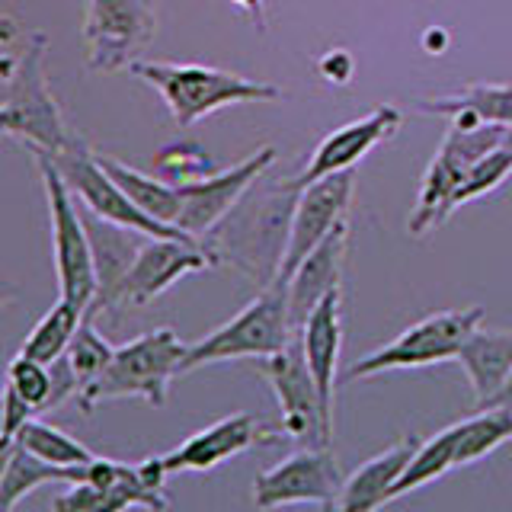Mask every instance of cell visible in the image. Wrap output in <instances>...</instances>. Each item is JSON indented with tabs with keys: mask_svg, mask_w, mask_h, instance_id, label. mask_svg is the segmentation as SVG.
Masks as SVG:
<instances>
[{
	"mask_svg": "<svg viewBox=\"0 0 512 512\" xmlns=\"http://www.w3.org/2000/svg\"><path fill=\"white\" fill-rule=\"evenodd\" d=\"M352 192H356V170H340L330 176H320L311 186H304L292 208V224H288V240L282 263L276 269V282L292 279V272L301 266L320 240H324L336 224L346 221Z\"/></svg>",
	"mask_w": 512,
	"mask_h": 512,
	"instance_id": "obj_15",
	"label": "cell"
},
{
	"mask_svg": "<svg viewBox=\"0 0 512 512\" xmlns=\"http://www.w3.org/2000/svg\"><path fill=\"white\" fill-rule=\"evenodd\" d=\"M292 317H288V285L272 279L263 285L244 311L224 320L218 330L186 346L180 372H196L202 365L234 362V359H269L292 343Z\"/></svg>",
	"mask_w": 512,
	"mask_h": 512,
	"instance_id": "obj_5",
	"label": "cell"
},
{
	"mask_svg": "<svg viewBox=\"0 0 512 512\" xmlns=\"http://www.w3.org/2000/svg\"><path fill=\"white\" fill-rule=\"evenodd\" d=\"M490 407H512V375H509V381H506V388L500 391V397H496Z\"/></svg>",
	"mask_w": 512,
	"mask_h": 512,
	"instance_id": "obj_39",
	"label": "cell"
},
{
	"mask_svg": "<svg viewBox=\"0 0 512 512\" xmlns=\"http://www.w3.org/2000/svg\"><path fill=\"white\" fill-rule=\"evenodd\" d=\"M112 352H116V346H112L106 336L96 330L93 317L84 314L68 352H64L68 362H71V368H74V375H77L80 391L90 388V384L106 372V365L112 362Z\"/></svg>",
	"mask_w": 512,
	"mask_h": 512,
	"instance_id": "obj_30",
	"label": "cell"
},
{
	"mask_svg": "<svg viewBox=\"0 0 512 512\" xmlns=\"http://www.w3.org/2000/svg\"><path fill=\"white\" fill-rule=\"evenodd\" d=\"M183 356L186 343L176 336V330L160 327L151 333H141L135 340L116 346L106 372L96 378L90 388L77 394V407L93 413L103 400H122V397H141L144 404L164 407L170 381L183 375Z\"/></svg>",
	"mask_w": 512,
	"mask_h": 512,
	"instance_id": "obj_4",
	"label": "cell"
},
{
	"mask_svg": "<svg viewBox=\"0 0 512 512\" xmlns=\"http://www.w3.org/2000/svg\"><path fill=\"white\" fill-rule=\"evenodd\" d=\"M474 391L477 410L490 407L512 375V330H484L477 327L455 359Z\"/></svg>",
	"mask_w": 512,
	"mask_h": 512,
	"instance_id": "obj_22",
	"label": "cell"
},
{
	"mask_svg": "<svg viewBox=\"0 0 512 512\" xmlns=\"http://www.w3.org/2000/svg\"><path fill=\"white\" fill-rule=\"evenodd\" d=\"M96 157H100L106 173L122 186L125 196L132 199L144 215H151L154 221H164L170 228H176V218H180V186L141 173L135 167L122 164L116 157H106V154H96Z\"/></svg>",
	"mask_w": 512,
	"mask_h": 512,
	"instance_id": "obj_25",
	"label": "cell"
},
{
	"mask_svg": "<svg viewBox=\"0 0 512 512\" xmlns=\"http://www.w3.org/2000/svg\"><path fill=\"white\" fill-rule=\"evenodd\" d=\"M343 487L340 468L330 448H298L288 458H282L276 468L253 477V503L256 509L272 512L285 506L314 503L320 509H330Z\"/></svg>",
	"mask_w": 512,
	"mask_h": 512,
	"instance_id": "obj_14",
	"label": "cell"
},
{
	"mask_svg": "<svg viewBox=\"0 0 512 512\" xmlns=\"http://www.w3.org/2000/svg\"><path fill=\"white\" fill-rule=\"evenodd\" d=\"M10 452H13V439L10 436H0V477H4V471H7Z\"/></svg>",
	"mask_w": 512,
	"mask_h": 512,
	"instance_id": "obj_37",
	"label": "cell"
},
{
	"mask_svg": "<svg viewBox=\"0 0 512 512\" xmlns=\"http://www.w3.org/2000/svg\"><path fill=\"white\" fill-rule=\"evenodd\" d=\"M276 157L279 151L266 144V148L253 151L247 160H240V164L228 170L205 173L189 183H176L180 186V218H176V228L196 240H205L234 212V205L247 196V189L256 180H263V173L276 164Z\"/></svg>",
	"mask_w": 512,
	"mask_h": 512,
	"instance_id": "obj_13",
	"label": "cell"
},
{
	"mask_svg": "<svg viewBox=\"0 0 512 512\" xmlns=\"http://www.w3.org/2000/svg\"><path fill=\"white\" fill-rule=\"evenodd\" d=\"M84 468H58V464L42 461L13 442L7 471L0 477V512H13L23 496L36 493L42 484H77V480H84Z\"/></svg>",
	"mask_w": 512,
	"mask_h": 512,
	"instance_id": "obj_23",
	"label": "cell"
},
{
	"mask_svg": "<svg viewBox=\"0 0 512 512\" xmlns=\"http://www.w3.org/2000/svg\"><path fill=\"white\" fill-rule=\"evenodd\" d=\"M87 221V234H90V247H93V263H96V298L90 304L87 317H100L112 308V298H116L119 285L125 279L128 266L138 256V247L144 234L119 228V224L103 221L96 215H84Z\"/></svg>",
	"mask_w": 512,
	"mask_h": 512,
	"instance_id": "obj_21",
	"label": "cell"
},
{
	"mask_svg": "<svg viewBox=\"0 0 512 512\" xmlns=\"http://www.w3.org/2000/svg\"><path fill=\"white\" fill-rule=\"evenodd\" d=\"M16 39H20V23L13 16L0 13V45H13Z\"/></svg>",
	"mask_w": 512,
	"mask_h": 512,
	"instance_id": "obj_36",
	"label": "cell"
},
{
	"mask_svg": "<svg viewBox=\"0 0 512 512\" xmlns=\"http://www.w3.org/2000/svg\"><path fill=\"white\" fill-rule=\"evenodd\" d=\"M7 384L20 394L36 416L52 410V368L29 356H16L7 365Z\"/></svg>",
	"mask_w": 512,
	"mask_h": 512,
	"instance_id": "obj_32",
	"label": "cell"
},
{
	"mask_svg": "<svg viewBox=\"0 0 512 512\" xmlns=\"http://www.w3.org/2000/svg\"><path fill=\"white\" fill-rule=\"evenodd\" d=\"M400 122H404L400 109L378 106V109L368 112V116L349 122V125H340L336 132H330L324 141L317 144L311 160L304 164V170L295 176V180H288V189L301 192L304 186L320 180V176L352 170L365 154H372L384 138H391L400 128Z\"/></svg>",
	"mask_w": 512,
	"mask_h": 512,
	"instance_id": "obj_17",
	"label": "cell"
},
{
	"mask_svg": "<svg viewBox=\"0 0 512 512\" xmlns=\"http://www.w3.org/2000/svg\"><path fill=\"white\" fill-rule=\"evenodd\" d=\"M458 442H455V468L477 464L487 458L493 448L512 439V407H484L471 413L468 420H458Z\"/></svg>",
	"mask_w": 512,
	"mask_h": 512,
	"instance_id": "obj_26",
	"label": "cell"
},
{
	"mask_svg": "<svg viewBox=\"0 0 512 512\" xmlns=\"http://www.w3.org/2000/svg\"><path fill=\"white\" fill-rule=\"evenodd\" d=\"M416 109L426 116H474L480 122L512 125V84H471L452 96L416 103Z\"/></svg>",
	"mask_w": 512,
	"mask_h": 512,
	"instance_id": "obj_24",
	"label": "cell"
},
{
	"mask_svg": "<svg viewBox=\"0 0 512 512\" xmlns=\"http://www.w3.org/2000/svg\"><path fill=\"white\" fill-rule=\"evenodd\" d=\"M304 362L311 368V378L317 384L320 407L324 416L333 423V397H336V365H340L343 349V292H333L317 304L308 314V320L298 330Z\"/></svg>",
	"mask_w": 512,
	"mask_h": 512,
	"instance_id": "obj_18",
	"label": "cell"
},
{
	"mask_svg": "<svg viewBox=\"0 0 512 512\" xmlns=\"http://www.w3.org/2000/svg\"><path fill=\"white\" fill-rule=\"evenodd\" d=\"M263 375L279 400L282 436L288 442H295L298 448H314V445L330 448L333 423L324 416V407H320V394L311 378V368L304 362L298 333L282 352L263 359Z\"/></svg>",
	"mask_w": 512,
	"mask_h": 512,
	"instance_id": "obj_11",
	"label": "cell"
},
{
	"mask_svg": "<svg viewBox=\"0 0 512 512\" xmlns=\"http://www.w3.org/2000/svg\"><path fill=\"white\" fill-rule=\"evenodd\" d=\"M484 324V308H461V311H439L423 317L420 324L407 327L397 340L384 343L381 349L368 352L359 362L349 365L343 381H362L397 368H423L436 362L458 359L468 336Z\"/></svg>",
	"mask_w": 512,
	"mask_h": 512,
	"instance_id": "obj_8",
	"label": "cell"
},
{
	"mask_svg": "<svg viewBox=\"0 0 512 512\" xmlns=\"http://www.w3.org/2000/svg\"><path fill=\"white\" fill-rule=\"evenodd\" d=\"M32 416H36V410H32L10 384H4V391H0V436L16 439V432H20Z\"/></svg>",
	"mask_w": 512,
	"mask_h": 512,
	"instance_id": "obj_33",
	"label": "cell"
},
{
	"mask_svg": "<svg viewBox=\"0 0 512 512\" xmlns=\"http://www.w3.org/2000/svg\"><path fill=\"white\" fill-rule=\"evenodd\" d=\"M346 247H349V224L340 221L292 272V279H288V317H292L295 333L301 330V324L308 320V314L317 304L324 301L333 288H340Z\"/></svg>",
	"mask_w": 512,
	"mask_h": 512,
	"instance_id": "obj_19",
	"label": "cell"
},
{
	"mask_svg": "<svg viewBox=\"0 0 512 512\" xmlns=\"http://www.w3.org/2000/svg\"><path fill=\"white\" fill-rule=\"evenodd\" d=\"M42 173L45 199H48V221H52V253L58 272V292L64 301L77 304L80 311H90L96 298V263L87 234V221L74 202V192L64 183V176L52 164L45 151H32Z\"/></svg>",
	"mask_w": 512,
	"mask_h": 512,
	"instance_id": "obj_7",
	"label": "cell"
},
{
	"mask_svg": "<svg viewBox=\"0 0 512 512\" xmlns=\"http://www.w3.org/2000/svg\"><path fill=\"white\" fill-rule=\"evenodd\" d=\"M58 173L64 176V183L74 196L90 208V215L119 224V228L138 231L144 237H189L180 228H170L164 221H154L151 215H144L141 208L125 196L122 186L106 173L100 164V157L90 151V144L80 138L77 132L61 151L48 154Z\"/></svg>",
	"mask_w": 512,
	"mask_h": 512,
	"instance_id": "obj_9",
	"label": "cell"
},
{
	"mask_svg": "<svg viewBox=\"0 0 512 512\" xmlns=\"http://www.w3.org/2000/svg\"><path fill=\"white\" fill-rule=\"evenodd\" d=\"M48 39L32 32L23 52L7 64V93L0 96V135L23 138L29 151L55 154L71 141V128L61 116L45 71Z\"/></svg>",
	"mask_w": 512,
	"mask_h": 512,
	"instance_id": "obj_3",
	"label": "cell"
},
{
	"mask_svg": "<svg viewBox=\"0 0 512 512\" xmlns=\"http://www.w3.org/2000/svg\"><path fill=\"white\" fill-rule=\"evenodd\" d=\"M164 455H151L141 464H125L116 458L96 455L87 468L84 480L68 484V490L55 496V512H128L141 506L148 512H167L170 500L164 493L167 484Z\"/></svg>",
	"mask_w": 512,
	"mask_h": 512,
	"instance_id": "obj_6",
	"label": "cell"
},
{
	"mask_svg": "<svg viewBox=\"0 0 512 512\" xmlns=\"http://www.w3.org/2000/svg\"><path fill=\"white\" fill-rule=\"evenodd\" d=\"M128 71L151 84L167 103L173 122L180 128L196 125L212 112L237 103H276L282 90L276 84L240 77L208 64H176V61H132Z\"/></svg>",
	"mask_w": 512,
	"mask_h": 512,
	"instance_id": "obj_2",
	"label": "cell"
},
{
	"mask_svg": "<svg viewBox=\"0 0 512 512\" xmlns=\"http://www.w3.org/2000/svg\"><path fill=\"white\" fill-rule=\"evenodd\" d=\"M244 199L234 205V212L224 218L202 244L212 250L218 263L231 260L244 269L250 279L269 285L276 279V269L282 263L298 192L288 189V183H282V186L263 189V196L256 202H244Z\"/></svg>",
	"mask_w": 512,
	"mask_h": 512,
	"instance_id": "obj_1",
	"label": "cell"
},
{
	"mask_svg": "<svg viewBox=\"0 0 512 512\" xmlns=\"http://www.w3.org/2000/svg\"><path fill=\"white\" fill-rule=\"evenodd\" d=\"M13 442L23 445L26 452L39 455L42 461L58 464V468H84V464H90L96 458L84 442H77L64 429L39 420V416H32V420L16 432Z\"/></svg>",
	"mask_w": 512,
	"mask_h": 512,
	"instance_id": "obj_29",
	"label": "cell"
},
{
	"mask_svg": "<svg viewBox=\"0 0 512 512\" xmlns=\"http://www.w3.org/2000/svg\"><path fill=\"white\" fill-rule=\"evenodd\" d=\"M416 448H420V439L404 436L375 458H368L362 468H356L343 480L340 496L327 512H375L384 503H391V490L397 487L400 474L407 471Z\"/></svg>",
	"mask_w": 512,
	"mask_h": 512,
	"instance_id": "obj_20",
	"label": "cell"
},
{
	"mask_svg": "<svg viewBox=\"0 0 512 512\" xmlns=\"http://www.w3.org/2000/svg\"><path fill=\"white\" fill-rule=\"evenodd\" d=\"M509 176H512V125L506 128L500 148H493L487 157H480L477 164L464 173V180L458 186V196H455V208L487 196V192H493V189H500Z\"/></svg>",
	"mask_w": 512,
	"mask_h": 512,
	"instance_id": "obj_31",
	"label": "cell"
},
{
	"mask_svg": "<svg viewBox=\"0 0 512 512\" xmlns=\"http://www.w3.org/2000/svg\"><path fill=\"white\" fill-rule=\"evenodd\" d=\"M80 320H84V311H80L77 304L58 298L52 308L42 314L39 324L32 327V333L23 340L20 356H29L36 362L52 365L55 359H61L64 352H68L74 333L80 327Z\"/></svg>",
	"mask_w": 512,
	"mask_h": 512,
	"instance_id": "obj_27",
	"label": "cell"
},
{
	"mask_svg": "<svg viewBox=\"0 0 512 512\" xmlns=\"http://www.w3.org/2000/svg\"><path fill=\"white\" fill-rule=\"evenodd\" d=\"M279 439H285L282 426H269L253 413H231L212 426L192 432L186 442H180L173 452H167L164 468H167V474L212 471V468H218V464L244 455L256 445H272Z\"/></svg>",
	"mask_w": 512,
	"mask_h": 512,
	"instance_id": "obj_16",
	"label": "cell"
},
{
	"mask_svg": "<svg viewBox=\"0 0 512 512\" xmlns=\"http://www.w3.org/2000/svg\"><path fill=\"white\" fill-rule=\"evenodd\" d=\"M13 298H16V285H10L7 279H0V308H7Z\"/></svg>",
	"mask_w": 512,
	"mask_h": 512,
	"instance_id": "obj_38",
	"label": "cell"
},
{
	"mask_svg": "<svg viewBox=\"0 0 512 512\" xmlns=\"http://www.w3.org/2000/svg\"><path fill=\"white\" fill-rule=\"evenodd\" d=\"M324 512H327V509H324Z\"/></svg>",
	"mask_w": 512,
	"mask_h": 512,
	"instance_id": "obj_40",
	"label": "cell"
},
{
	"mask_svg": "<svg viewBox=\"0 0 512 512\" xmlns=\"http://www.w3.org/2000/svg\"><path fill=\"white\" fill-rule=\"evenodd\" d=\"M455 442H458V426H445L436 436H429L426 442H420L416 455L410 458L407 471L400 474L397 487L391 490V500H400L413 490H420L432 480H439L442 474L455 471Z\"/></svg>",
	"mask_w": 512,
	"mask_h": 512,
	"instance_id": "obj_28",
	"label": "cell"
},
{
	"mask_svg": "<svg viewBox=\"0 0 512 512\" xmlns=\"http://www.w3.org/2000/svg\"><path fill=\"white\" fill-rule=\"evenodd\" d=\"M320 74L330 77L333 84H346L352 77V58L346 52H330L324 61H320Z\"/></svg>",
	"mask_w": 512,
	"mask_h": 512,
	"instance_id": "obj_34",
	"label": "cell"
},
{
	"mask_svg": "<svg viewBox=\"0 0 512 512\" xmlns=\"http://www.w3.org/2000/svg\"><path fill=\"white\" fill-rule=\"evenodd\" d=\"M231 4H237L240 10H247V16L253 20L256 29H266V20H263V4H266V0H231Z\"/></svg>",
	"mask_w": 512,
	"mask_h": 512,
	"instance_id": "obj_35",
	"label": "cell"
},
{
	"mask_svg": "<svg viewBox=\"0 0 512 512\" xmlns=\"http://www.w3.org/2000/svg\"><path fill=\"white\" fill-rule=\"evenodd\" d=\"M208 266H218V260L196 237H144L109 311L144 308L183 276H192V272H202Z\"/></svg>",
	"mask_w": 512,
	"mask_h": 512,
	"instance_id": "obj_12",
	"label": "cell"
},
{
	"mask_svg": "<svg viewBox=\"0 0 512 512\" xmlns=\"http://www.w3.org/2000/svg\"><path fill=\"white\" fill-rule=\"evenodd\" d=\"M154 32L157 16L151 0H87V68L96 74L128 68L151 45Z\"/></svg>",
	"mask_w": 512,
	"mask_h": 512,
	"instance_id": "obj_10",
	"label": "cell"
}]
</instances>
